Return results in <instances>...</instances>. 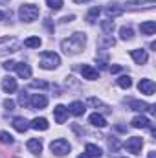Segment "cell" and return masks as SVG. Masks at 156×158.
<instances>
[{
	"label": "cell",
	"instance_id": "cell-31",
	"mask_svg": "<svg viewBox=\"0 0 156 158\" xmlns=\"http://www.w3.org/2000/svg\"><path fill=\"white\" fill-rule=\"evenodd\" d=\"M30 86H31V88H42V90H46L50 85H48L46 81H31V83H30Z\"/></svg>",
	"mask_w": 156,
	"mask_h": 158
},
{
	"label": "cell",
	"instance_id": "cell-15",
	"mask_svg": "<svg viewBox=\"0 0 156 158\" xmlns=\"http://www.w3.org/2000/svg\"><path fill=\"white\" fill-rule=\"evenodd\" d=\"M13 127H15V131H18V132H26V131L30 129V121L26 118H15L13 119Z\"/></svg>",
	"mask_w": 156,
	"mask_h": 158
},
{
	"label": "cell",
	"instance_id": "cell-19",
	"mask_svg": "<svg viewBox=\"0 0 156 158\" xmlns=\"http://www.w3.org/2000/svg\"><path fill=\"white\" fill-rule=\"evenodd\" d=\"M30 127L35 129V131H48L50 123H48V119H44V118H35L31 123H30Z\"/></svg>",
	"mask_w": 156,
	"mask_h": 158
},
{
	"label": "cell",
	"instance_id": "cell-25",
	"mask_svg": "<svg viewBox=\"0 0 156 158\" xmlns=\"http://www.w3.org/2000/svg\"><path fill=\"white\" fill-rule=\"evenodd\" d=\"M119 35H121V39H123V40H130L132 37H134V31H132V28L123 26V28L119 30Z\"/></svg>",
	"mask_w": 156,
	"mask_h": 158
},
{
	"label": "cell",
	"instance_id": "cell-43",
	"mask_svg": "<svg viewBox=\"0 0 156 158\" xmlns=\"http://www.w3.org/2000/svg\"><path fill=\"white\" fill-rule=\"evenodd\" d=\"M2 19H4V13H2V11H0V20H2Z\"/></svg>",
	"mask_w": 156,
	"mask_h": 158
},
{
	"label": "cell",
	"instance_id": "cell-34",
	"mask_svg": "<svg viewBox=\"0 0 156 158\" xmlns=\"http://www.w3.org/2000/svg\"><path fill=\"white\" fill-rule=\"evenodd\" d=\"M15 66H17L15 61H6V63H4V68H6V70H13Z\"/></svg>",
	"mask_w": 156,
	"mask_h": 158
},
{
	"label": "cell",
	"instance_id": "cell-30",
	"mask_svg": "<svg viewBox=\"0 0 156 158\" xmlns=\"http://www.w3.org/2000/svg\"><path fill=\"white\" fill-rule=\"evenodd\" d=\"M46 4H48V7L53 9V11H57V9L63 7V0H46Z\"/></svg>",
	"mask_w": 156,
	"mask_h": 158
},
{
	"label": "cell",
	"instance_id": "cell-36",
	"mask_svg": "<svg viewBox=\"0 0 156 158\" xmlns=\"http://www.w3.org/2000/svg\"><path fill=\"white\" fill-rule=\"evenodd\" d=\"M109 145H110V149H114V151H116L117 147H119V143L116 142V138H112V140H109Z\"/></svg>",
	"mask_w": 156,
	"mask_h": 158
},
{
	"label": "cell",
	"instance_id": "cell-12",
	"mask_svg": "<svg viewBox=\"0 0 156 158\" xmlns=\"http://www.w3.org/2000/svg\"><path fill=\"white\" fill-rule=\"evenodd\" d=\"M130 55L136 61V64H145L147 59H149V55H147L145 50H130Z\"/></svg>",
	"mask_w": 156,
	"mask_h": 158
},
{
	"label": "cell",
	"instance_id": "cell-16",
	"mask_svg": "<svg viewBox=\"0 0 156 158\" xmlns=\"http://www.w3.org/2000/svg\"><path fill=\"white\" fill-rule=\"evenodd\" d=\"M15 70H17V74H18L20 77H24V79L31 77V68H30V64H24V63H17Z\"/></svg>",
	"mask_w": 156,
	"mask_h": 158
},
{
	"label": "cell",
	"instance_id": "cell-20",
	"mask_svg": "<svg viewBox=\"0 0 156 158\" xmlns=\"http://www.w3.org/2000/svg\"><path fill=\"white\" fill-rule=\"evenodd\" d=\"M130 123H132L134 129H145V127H151V121H149V118H145V116H136Z\"/></svg>",
	"mask_w": 156,
	"mask_h": 158
},
{
	"label": "cell",
	"instance_id": "cell-9",
	"mask_svg": "<svg viewBox=\"0 0 156 158\" xmlns=\"http://www.w3.org/2000/svg\"><path fill=\"white\" fill-rule=\"evenodd\" d=\"M138 88H140V92L142 94H147V96H153L156 90V85L153 83V79H142L140 81V85H138Z\"/></svg>",
	"mask_w": 156,
	"mask_h": 158
},
{
	"label": "cell",
	"instance_id": "cell-21",
	"mask_svg": "<svg viewBox=\"0 0 156 158\" xmlns=\"http://www.w3.org/2000/svg\"><path fill=\"white\" fill-rule=\"evenodd\" d=\"M140 30H142V33H143V35H154V31H156V22H154V20L143 22V24L140 26Z\"/></svg>",
	"mask_w": 156,
	"mask_h": 158
},
{
	"label": "cell",
	"instance_id": "cell-42",
	"mask_svg": "<svg viewBox=\"0 0 156 158\" xmlns=\"http://www.w3.org/2000/svg\"><path fill=\"white\" fill-rule=\"evenodd\" d=\"M6 2H9V0H0V4H6Z\"/></svg>",
	"mask_w": 156,
	"mask_h": 158
},
{
	"label": "cell",
	"instance_id": "cell-14",
	"mask_svg": "<svg viewBox=\"0 0 156 158\" xmlns=\"http://www.w3.org/2000/svg\"><path fill=\"white\" fill-rule=\"evenodd\" d=\"M2 88H4V92H7V94H13L15 90H17V81L11 77H4L2 79Z\"/></svg>",
	"mask_w": 156,
	"mask_h": 158
},
{
	"label": "cell",
	"instance_id": "cell-1",
	"mask_svg": "<svg viewBox=\"0 0 156 158\" xmlns=\"http://www.w3.org/2000/svg\"><path fill=\"white\" fill-rule=\"evenodd\" d=\"M84 42H86V35L84 33H74L72 37L64 39L61 42V48L64 53H79L83 48H84Z\"/></svg>",
	"mask_w": 156,
	"mask_h": 158
},
{
	"label": "cell",
	"instance_id": "cell-41",
	"mask_svg": "<svg viewBox=\"0 0 156 158\" xmlns=\"http://www.w3.org/2000/svg\"><path fill=\"white\" fill-rule=\"evenodd\" d=\"M74 2H77V4H81V2H88V0H74Z\"/></svg>",
	"mask_w": 156,
	"mask_h": 158
},
{
	"label": "cell",
	"instance_id": "cell-33",
	"mask_svg": "<svg viewBox=\"0 0 156 158\" xmlns=\"http://www.w3.org/2000/svg\"><path fill=\"white\" fill-rule=\"evenodd\" d=\"M4 109H6V110H13V109H15V101H13V99H6V101H4Z\"/></svg>",
	"mask_w": 156,
	"mask_h": 158
},
{
	"label": "cell",
	"instance_id": "cell-28",
	"mask_svg": "<svg viewBox=\"0 0 156 158\" xmlns=\"http://www.w3.org/2000/svg\"><path fill=\"white\" fill-rule=\"evenodd\" d=\"M101 28L105 33H112L114 31V20H103L101 22Z\"/></svg>",
	"mask_w": 156,
	"mask_h": 158
},
{
	"label": "cell",
	"instance_id": "cell-26",
	"mask_svg": "<svg viewBox=\"0 0 156 158\" xmlns=\"http://www.w3.org/2000/svg\"><path fill=\"white\" fill-rule=\"evenodd\" d=\"M99 13H101V9H99V7H92V9H90V13H88V17H86V20H88L90 24H94V22H96V19L99 17Z\"/></svg>",
	"mask_w": 156,
	"mask_h": 158
},
{
	"label": "cell",
	"instance_id": "cell-39",
	"mask_svg": "<svg viewBox=\"0 0 156 158\" xmlns=\"http://www.w3.org/2000/svg\"><path fill=\"white\" fill-rule=\"evenodd\" d=\"M77 158H92V156H90V155H88V153H83V155H79Z\"/></svg>",
	"mask_w": 156,
	"mask_h": 158
},
{
	"label": "cell",
	"instance_id": "cell-29",
	"mask_svg": "<svg viewBox=\"0 0 156 158\" xmlns=\"http://www.w3.org/2000/svg\"><path fill=\"white\" fill-rule=\"evenodd\" d=\"M0 142L2 143H13V136L9 134V132H6V131H0Z\"/></svg>",
	"mask_w": 156,
	"mask_h": 158
},
{
	"label": "cell",
	"instance_id": "cell-38",
	"mask_svg": "<svg viewBox=\"0 0 156 158\" xmlns=\"http://www.w3.org/2000/svg\"><path fill=\"white\" fill-rule=\"evenodd\" d=\"M70 20H74V15H70V17H64V19H63V22H70Z\"/></svg>",
	"mask_w": 156,
	"mask_h": 158
},
{
	"label": "cell",
	"instance_id": "cell-32",
	"mask_svg": "<svg viewBox=\"0 0 156 158\" xmlns=\"http://www.w3.org/2000/svg\"><path fill=\"white\" fill-rule=\"evenodd\" d=\"M88 103H90V105H94V107H101V109H105V110H109V107H107V105H105L103 101H99V99H96V98H90V99H88Z\"/></svg>",
	"mask_w": 156,
	"mask_h": 158
},
{
	"label": "cell",
	"instance_id": "cell-40",
	"mask_svg": "<svg viewBox=\"0 0 156 158\" xmlns=\"http://www.w3.org/2000/svg\"><path fill=\"white\" fill-rule=\"evenodd\" d=\"M149 158H156V155L154 153H149Z\"/></svg>",
	"mask_w": 156,
	"mask_h": 158
},
{
	"label": "cell",
	"instance_id": "cell-18",
	"mask_svg": "<svg viewBox=\"0 0 156 158\" xmlns=\"http://www.w3.org/2000/svg\"><path fill=\"white\" fill-rule=\"evenodd\" d=\"M88 121L94 125V127H99V129H103V127H107V119L103 118L101 114H97V112H94V114H90V118Z\"/></svg>",
	"mask_w": 156,
	"mask_h": 158
},
{
	"label": "cell",
	"instance_id": "cell-2",
	"mask_svg": "<svg viewBox=\"0 0 156 158\" xmlns=\"http://www.w3.org/2000/svg\"><path fill=\"white\" fill-rule=\"evenodd\" d=\"M61 64V57L53 52H44L40 53V68L44 70H53Z\"/></svg>",
	"mask_w": 156,
	"mask_h": 158
},
{
	"label": "cell",
	"instance_id": "cell-3",
	"mask_svg": "<svg viewBox=\"0 0 156 158\" xmlns=\"http://www.w3.org/2000/svg\"><path fill=\"white\" fill-rule=\"evenodd\" d=\"M18 17H20V20H24V22H33V20L39 17V7L33 6V4H24V6H20V9H18Z\"/></svg>",
	"mask_w": 156,
	"mask_h": 158
},
{
	"label": "cell",
	"instance_id": "cell-22",
	"mask_svg": "<svg viewBox=\"0 0 156 158\" xmlns=\"http://www.w3.org/2000/svg\"><path fill=\"white\" fill-rule=\"evenodd\" d=\"M86 153L92 158H101V155H103L101 149H99L97 145H94V143H88V145H86Z\"/></svg>",
	"mask_w": 156,
	"mask_h": 158
},
{
	"label": "cell",
	"instance_id": "cell-7",
	"mask_svg": "<svg viewBox=\"0 0 156 158\" xmlns=\"http://www.w3.org/2000/svg\"><path fill=\"white\" fill-rule=\"evenodd\" d=\"M129 107H130V110H136V112H145V110H149L151 114L156 112V105H147L145 101H130Z\"/></svg>",
	"mask_w": 156,
	"mask_h": 158
},
{
	"label": "cell",
	"instance_id": "cell-17",
	"mask_svg": "<svg viewBox=\"0 0 156 158\" xmlns=\"http://www.w3.org/2000/svg\"><path fill=\"white\" fill-rule=\"evenodd\" d=\"M26 147H28L33 155H40V151H42V142L37 140V138H31V140H28Z\"/></svg>",
	"mask_w": 156,
	"mask_h": 158
},
{
	"label": "cell",
	"instance_id": "cell-23",
	"mask_svg": "<svg viewBox=\"0 0 156 158\" xmlns=\"http://www.w3.org/2000/svg\"><path fill=\"white\" fill-rule=\"evenodd\" d=\"M40 44H42L40 37H28V39L24 40V46L26 48H39Z\"/></svg>",
	"mask_w": 156,
	"mask_h": 158
},
{
	"label": "cell",
	"instance_id": "cell-24",
	"mask_svg": "<svg viewBox=\"0 0 156 158\" xmlns=\"http://www.w3.org/2000/svg\"><path fill=\"white\" fill-rule=\"evenodd\" d=\"M105 13H107L109 17H117V15H121V13H123V9H121V7H117L116 4H110V6L105 9Z\"/></svg>",
	"mask_w": 156,
	"mask_h": 158
},
{
	"label": "cell",
	"instance_id": "cell-8",
	"mask_svg": "<svg viewBox=\"0 0 156 158\" xmlns=\"http://www.w3.org/2000/svg\"><path fill=\"white\" fill-rule=\"evenodd\" d=\"M28 105H30L31 109H44V107L48 105V99H46V96H42V94H33L31 99L28 101Z\"/></svg>",
	"mask_w": 156,
	"mask_h": 158
},
{
	"label": "cell",
	"instance_id": "cell-37",
	"mask_svg": "<svg viewBox=\"0 0 156 158\" xmlns=\"http://www.w3.org/2000/svg\"><path fill=\"white\" fill-rule=\"evenodd\" d=\"M119 70H121V66H119V64H114V66H110V72H112V74H116V72H119Z\"/></svg>",
	"mask_w": 156,
	"mask_h": 158
},
{
	"label": "cell",
	"instance_id": "cell-13",
	"mask_svg": "<svg viewBox=\"0 0 156 158\" xmlns=\"http://www.w3.org/2000/svg\"><path fill=\"white\" fill-rule=\"evenodd\" d=\"M84 103L83 101H74V103H70V107H68V112L70 114H74V116H83L84 114Z\"/></svg>",
	"mask_w": 156,
	"mask_h": 158
},
{
	"label": "cell",
	"instance_id": "cell-4",
	"mask_svg": "<svg viewBox=\"0 0 156 158\" xmlns=\"http://www.w3.org/2000/svg\"><path fill=\"white\" fill-rule=\"evenodd\" d=\"M18 48H20V42L15 37H0V55L18 52Z\"/></svg>",
	"mask_w": 156,
	"mask_h": 158
},
{
	"label": "cell",
	"instance_id": "cell-35",
	"mask_svg": "<svg viewBox=\"0 0 156 158\" xmlns=\"http://www.w3.org/2000/svg\"><path fill=\"white\" fill-rule=\"evenodd\" d=\"M18 103H20V105H22V107H26V105H28V98H26V96H24V92H22V94H20V98H18Z\"/></svg>",
	"mask_w": 156,
	"mask_h": 158
},
{
	"label": "cell",
	"instance_id": "cell-5",
	"mask_svg": "<svg viewBox=\"0 0 156 158\" xmlns=\"http://www.w3.org/2000/svg\"><path fill=\"white\" fill-rule=\"evenodd\" d=\"M50 149H51L53 155H57V156H64V155L70 153V143H68L66 140L59 138V140H53V142L50 143Z\"/></svg>",
	"mask_w": 156,
	"mask_h": 158
},
{
	"label": "cell",
	"instance_id": "cell-11",
	"mask_svg": "<svg viewBox=\"0 0 156 158\" xmlns=\"http://www.w3.org/2000/svg\"><path fill=\"white\" fill-rule=\"evenodd\" d=\"M81 74H83L84 79H90V81H94V79L99 77V72H97L96 68H92L90 64H83V66H81Z\"/></svg>",
	"mask_w": 156,
	"mask_h": 158
},
{
	"label": "cell",
	"instance_id": "cell-27",
	"mask_svg": "<svg viewBox=\"0 0 156 158\" xmlns=\"http://www.w3.org/2000/svg\"><path fill=\"white\" fill-rule=\"evenodd\" d=\"M117 85H119L121 88H130V86H132V79L129 77V76H121V77L117 79Z\"/></svg>",
	"mask_w": 156,
	"mask_h": 158
},
{
	"label": "cell",
	"instance_id": "cell-6",
	"mask_svg": "<svg viewBox=\"0 0 156 158\" xmlns=\"http://www.w3.org/2000/svg\"><path fill=\"white\" fill-rule=\"evenodd\" d=\"M142 147H143V140L140 136H132L125 142V149L132 155H140L142 153Z\"/></svg>",
	"mask_w": 156,
	"mask_h": 158
},
{
	"label": "cell",
	"instance_id": "cell-10",
	"mask_svg": "<svg viewBox=\"0 0 156 158\" xmlns=\"http://www.w3.org/2000/svg\"><path fill=\"white\" fill-rule=\"evenodd\" d=\"M53 116H55V121H57V123H64L66 118H68V109H66L64 105H57V107L53 109Z\"/></svg>",
	"mask_w": 156,
	"mask_h": 158
}]
</instances>
